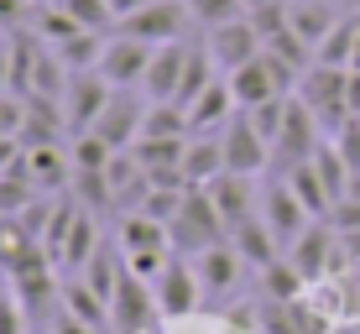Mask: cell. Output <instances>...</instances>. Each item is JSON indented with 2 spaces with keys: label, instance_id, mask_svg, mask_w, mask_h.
Masks as SVG:
<instances>
[{
  "label": "cell",
  "instance_id": "cell-1",
  "mask_svg": "<svg viewBox=\"0 0 360 334\" xmlns=\"http://www.w3.org/2000/svg\"><path fill=\"white\" fill-rule=\"evenodd\" d=\"M115 245H120V256H126V266L136 271V277H146V282H157V277H162V266L172 262V230L162 225V219H152L146 209L120 214Z\"/></svg>",
  "mask_w": 360,
  "mask_h": 334
},
{
  "label": "cell",
  "instance_id": "cell-2",
  "mask_svg": "<svg viewBox=\"0 0 360 334\" xmlns=\"http://www.w3.org/2000/svg\"><path fill=\"white\" fill-rule=\"evenodd\" d=\"M297 100L319 115L324 136H340V131L355 120V115H350V68H324V63H314V68L303 73V84H297Z\"/></svg>",
  "mask_w": 360,
  "mask_h": 334
},
{
  "label": "cell",
  "instance_id": "cell-3",
  "mask_svg": "<svg viewBox=\"0 0 360 334\" xmlns=\"http://www.w3.org/2000/svg\"><path fill=\"white\" fill-rule=\"evenodd\" d=\"M329 136H324V126H319V115L308 110L303 100H288V115H282V131H277V141H271V172H292L297 162H308V157L324 146Z\"/></svg>",
  "mask_w": 360,
  "mask_h": 334
},
{
  "label": "cell",
  "instance_id": "cell-4",
  "mask_svg": "<svg viewBox=\"0 0 360 334\" xmlns=\"http://www.w3.org/2000/svg\"><path fill=\"white\" fill-rule=\"evenodd\" d=\"M167 230H172V251H178V256H198V251H209V245L230 240V225L219 219V209H214V199H209L204 188L188 193L183 214L172 219Z\"/></svg>",
  "mask_w": 360,
  "mask_h": 334
},
{
  "label": "cell",
  "instance_id": "cell-5",
  "mask_svg": "<svg viewBox=\"0 0 360 334\" xmlns=\"http://www.w3.org/2000/svg\"><path fill=\"white\" fill-rule=\"evenodd\" d=\"M157 319H162V308H157V293L146 277H136L126 266V277H120L115 298H110V334H152Z\"/></svg>",
  "mask_w": 360,
  "mask_h": 334
},
{
  "label": "cell",
  "instance_id": "cell-6",
  "mask_svg": "<svg viewBox=\"0 0 360 334\" xmlns=\"http://www.w3.org/2000/svg\"><path fill=\"white\" fill-rule=\"evenodd\" d=\"M152 293H157V308H162L167 324L193 319V314H198V298H204V282H198L193 256H178V251H172V262L162 266V277L152 282Z\"/></svg>",
  "mask_w": 360,
  "mask_h": 334
},
{
  "label": "cell",
  "instance_id": "cell-7",
  "mask_svg": "<svg viewBox=\"0 0 360 334\" xmlns=\"http://www.w3.org/2000/svg\"><path fill=\"white\" fill-rule=\"evenodd\" d=\"M188 27H193L188 0H152V6H141V11H131V16H120L115 32L136 37V42L162 47V42H183V32H188Z\"/></svg>",
  "mask_w": 360,
  "mask_h": 334
},
{
  "label": "cell",
  "instance_id": "cell-8",
  "mask_svg": "<svg viewBox=\"0 0 360 334\" xmlns=\"http://www.w3.org/2000/svg\"><path fill=\"white\" fill-rule=\"evenodd\" d=\"M225 136V172H240V178H256V172L271 167V141L256 131L251 110H235L230 126L219 131Z\"/></svg>",
  "mask_w": 360,
  "mask_h": 334
},
{
  "label": "cell",
  "instance_id": "cell-9",
  "mask_svg": "<svg viewBox=\"0 0 360 334\" xmlns=\"http://www.w3.org/2000/svg\"><path fill=\"white\" fill-rule=\"evenodd\" d=\"M146 94L141 89H115L105 105V115L94 120V131L110 141V152H131L136 141H141V126H146Z\"/></svg>",
  "mask_w": 360,
  "mask_h": 334
},
{
  "label": "cell",
  "instance_id": "cell-10",
  "mask_svg": "<svg viewBox=\"0 0 360 334\" xmlns=\"http://www.w3.org/2000/svg\"><path fill=\"white\" fill-rule=\"evenodd\" d=\"M110 94H115V84H110L99 68L73 73V79H68V94H63V120H68V131H73V136H79V131H94V120L105 115Z\"/></svg>",
  "mask_w": 360,
  "mask_h": 334
},
{
  "label": "cell",
  "instance_id": "cell-11",
  "mask_svg": "<svg viewBox=\"0 0 360 334\" xmlns=\"http://www.w3.org/2000/svg\"><path fill=\"white\" fill-rule=\"evenodd\" d=\"M262 219L271 225V235L282 240V251H288L297 235L314 225V214L303 209V199L292 193V183H288V178H266V183H262Z\"/></svg>",
  "mask_w": 360,
  "mask_h": 334
},
{
  "label": "cell",
  "instance_id": "cell-12",
  "mask_svg": "<svg viewBox=\"0 0 360 334\" xmlns=\"http://www.w3.org/2000/svg\"><path fill=\"white\" fill-rule=\"evenodd\" d=\"M204 47L214 53L219 73H235V68H245V63H256L266 42H262V32H256V21L240 16V21H225V27L204 32Z\"/></svg>",
  "mask_w": 360,
  "mask_h": 334
},
{
  "label": "cell",
  "instance_id": "cell-13",
  "mask_svg": "<svg viewBox=\"0 0 360 334\" xmlns=\"http://www.w3.org/2000/svg\"><path fill=\"white\" fill-rule=\"evenodd\" d=\"M152 53H157L152 42H136V37H126V32H110L105 53H99V73H105L115 89H141Z\"/></svg>",
  "mask_w": 360,
  "mask_h": 334
},
{
  "label": "cell",
  "instance_id": "cell-14",
  "mask_svg": "<svg viewBox=\"0 0 360 334\" xmlns=\"http://www.w3.org/2000/svg\"><path fill=\"white\" fill-rule=\"evenodd\" d=\"M204 193L214 199L219 219H225L230 230H240L245 219H256V214H262V193H256V178H240V172H219V178L209 183Z\"/></svg>",
  "mask_w": 360,
  "mask_h": 334
},
{
  "label": "cell",
  "instance_id": "cell-15",
  "mask_svg": "<svg viewBox=\"0 0 360 334\" xmlns=\"http://www.w3.org/2000/svg\"><path fill=\"white\" fill-rule=\"evenodd\" d=\"M193 266H198V282H204V298H230V293L245 282V256L235 251L230 240H219V245H209V251H198Z\"/></svg>",
  "mask_w": 360,
  "mask_h": 334
},
{
  "label": "cell",
  "instance_id": "cell-16",
  "mask_svg": "<svg viewBox=\"0 0 360 334\" xmlns=\"http://www.w3.org/2000/svg\"><path fill=\"white\" fill-rule=\"evenodd\" d=\"M183 68H188V42H162L146 63V79H141V94L152 105H172L183 89Z\"/></svg>",
  "mask_w": 360,
  "mask_h": 334
},
{
  "label": "cell",
  "instance_id": "cell-17",
  "mask_svg": "<svg viewBox=\"0 0 360 334\" xmlns=\"http://www.w3.org/2000/svg\"><path fill=\"white\" fill-rule=\"evenodd\" d=\"M334 235H340V230H334L329 219H314V225L288 245V262L297 266V277H303V282H324L329 256H334Z\"/></svg>",
  "mask_w": 360,
  "mask_h": 334
},
{
  "label": "cell",
  "instance_id": "cell-18",
  "mask_svg": "<svg viewBox=\"0 0 360 334\" xmlns=\"http://www.w3.org/2000/svg\"><path fill=\"white\" fill-rule=\"evenodd\" d=\"M225 172V136L219 131H193L188 152H183V183L188 188H209Z\"/></svg>",
  "mask_w": 360,
  "mask_h": 334
},
{
  "label": "cell",
  "instance_id": "cell-19",
  "mask_svg": "<svg viewBox=\"0 0 360 334\" xmlns=\"http://www.w3.org/2000/svg\"><path fill=\"white\" fill-rule=\"evenodd\" d=\"M340 6L334 0H288V27L303 37L308 47H314V58H319V47H324V37L340 27Z\"/></svg>",
  "mask_w": 360,
  "mask_h": 334
},
{
  "label": "cell",
  "instance_id": "cell-20",
  "mask_svg": "<svg viewBox=\"0 0 360 334\" xmlns=\"http://www.w3.org/2000/svg\"><path fill=\"white\" fill-rule=\"evenodd\" d=\"M27 178L37 183V193H58L73 183V157L58 141L47 146H27Z\"/></svg>",
  "mask_w": 360,
  "mask_h": 334
},
{
  "label": "cell",
  "instance_id": "cell-21",
  "mask_svg": "<svg viewBox=\"0 0 360 334\" xmlns=\"http://www.w3.org/2000/svg\"><path fill=\"white\" fill-rule=\"evenodd\" d=\"M225 79H230L235 105H240V110H256V105H266V100H277V94H282V84H277V73H271L266 53L256 58V63H245V68L225 73Z\"/></svg>",
  "mask_w": 360,
  "mask_h": 334
},
{
  "label": "cell",
  "instance_id": "cell-22",
  "mask_svg": "<svg viewBox=\"0 0 360 334\" xmlns=\"http://www.w3.org/2000/svg\"><path fill=\"white\" fill-rule=\"evenodd\" d=\"M235 110H240V105H235V89H230L225 73H219V79L209 84V89L198 94L193 105H188V126H193V131H225Z\"/></svg>",
  "mask_w": 360,
  "mask_h": 334
},
{
  "label": "cell",
  "instance_id": "cell-23",
  "mask_svg": "<svg viewBox=\"0 0 360 334\" xmlns=\"http://www.w3.org/2000/svg\"><path fill=\"white\" fill-rule=\"evenodd\" d=\"M230 245L245 256V266H256V271H266L271 262H277V256H288V251H282V240L271 235V225H266L262 214L245 219L240 230H230Z\"/></svg>",
  "mask_w": 360,
  "mask_h": 334
},
{
  "label": "cell",
  "instance_id": "cell-24",
  "mask_svg": "<svg viewBox=\"0 0 360 334\" xmlns=\"http://www.w3.org/2000/svg\"><path fill=\"white\" fill-rule=\"evenodd\" d=\"M282 178L292 183V193H297V199H303V209H308V214H314V219H329V214H334V193H329V183L319 178L314 157H308V162H297L292 172H282Z\"/></svg>",
  "mask_w": 360,
  "mask_h": 334
},
{
  "label": "cell",
  "instance_id": "cell-25",
  "mask_svg": "<svg viewBox=\"0 0 360 334\" xmlns=\"http://www.w3.org/2000/svg\"><path fill=\"white\" fill-rule=\"evenodd\" d=\"M58 308H63V314H73V319H84V324H94V329H110V303L99 298L84 277L63 282V303H58Z\"/></svg>",
  "mask_w": 360,
  "mask_h": 334
},
{
  "label": "cell",
  "instance_id": "cell-26",
  "mask_svg": "<svg viewBox=\"0 0 360 334\" xmlns=\"http://www.w3.org/2000/svg\"><path fill=\"white\" fill-rule=\"evenodd\" d=\"M355 37H360V21L345 16L340 27L324 37V47H319L314 63H324V68H350V63H355Z\"/></svg>",
  "mask_w": 360,
  "mask_h": 334
},
{
  "label": "cell",
  "instance_id": "cell-27",
  "mask_svg": "<svg viewBox=\"0 0 360 334\" xmlns=\"http://www.w3.org/2000/svg\"><path fill=\"white\" fill-rule=\"evenodd\" d=\"M262 288H266V298H271V303H292V298H303L308 282L297 277V266L288 262V256H277V262L262 271Z\"/></svg>",
  "mask_w": 360,
  "mask_h": 334
},
{
  "label": "cell",
  "instance_id": "cell-28",
  "mask_svg": "<svg viewBox=\"0 0 360 334\" xmlns=\"http://www.w3.org/2000/svg\"><path fill=\"white\" fill-rule=\"evenodd\" d=\"M188 16H193V27L214 32V27H225V21L245 16V0H188Z\"/></svg>",
  "mask_w": 360,
  "mask_h": 334
},
{
  "label": "cell",
  "instance_id": "cell-29",
  "mask_svg": "<svg viewBox=\"0 0 360 334\" xmlns=\"http://www.w3.org/2000/svg\"><path fill=\"white\" fill-rule=\"evenodd\" d=\"M63 11L79 21L84 32H110V27H120V16H115V6H110V0H63Z\"/></svg>",
  "mask_w": 360,
  "mask_h": 334
},
{
  "label": "cell",
  "instance_id": "cell-30",
  "mask_svg": "<svg viewBox=\"0 0 360 334\" xmlns=\"http://www.w3.org/2000/svg\"><path fill=\"white\" fill-rule=\"evenodd\" d=\"M0 334H32L27 329V308L16 303L11 288H0Z\"/></svg>",
  "mask_w": 360,
  "mask_h": 334
},
{
  "label": "cell",
  "instance_id": "cell-31",
  "mask_svg": "<svg viewBox=\"0 0 360 334\" xmlns=\"http://www.w3.org/2000/svg\"><path fill=\"white\" fill-rule=\"evenodd\" d=\"M329 141L340 146V157H345V162H350V167L360 172V120H350V126H345L340 136H329Z\"/></svg>",
  "mask_w": 360,
  "mask_h": 334
},
{
  "label": "cell",
  "instance_id": "cell-32",
  "mask_svg": "<svg viewBox=\"0 0 360 334\" xmlns=\"http://www.w3.org/2000/svg\"><path fill=\"white\" fill-rule=\"evenodd\" d=\"M21 27H32L27 21V0H0V32H21Z\"/></svg>",
  "mask_w": 360,
  "mask_h": 334
},
{
  "label": "cell",
  "instance_id": "cell-33",
  "mask_svg": "<svg viewBox=\"0 0 360 334\" xmlns=\"http://www.w3.org/2000/svg\"><path fill=\"white\" fill-rule=\"evenodd\" d=\"M47 329H53V334H110V329H94V324H84V319L63 314V308H58V314L47 319Z\"/></svg>",
  "mask_w": 360,
  "mask_h": 334
},
{
  "label": "cell",
  "instance_id": "cell-34",
  "mask_svg": "<svg viewBox=\"0 0 360 334\" xmlns=\"http://www.w3.org/2000/svg\"><path fill=\"white\" fill-rule=\"evenodd\" d=\"M21 152H27V146H21V141H16V136H0V172H6L11 162H16V157H21Z\"/></svg>",
  "mask_w": 360,
  "mask_h": 334
},
{
  "label": "cell",
  "instance_id": "cell-35",
  "mask_svg": "<svg viewBox=\"0 0 360 334\" xmlns=\"http://www.w3.org/2000/svg\"><path fill=\"white\" fill-rule=\"evenodd\" d=\"M0 94H11V42L0 37Z\"/></svg>",
  "mask_w": 360,
  "mask_h": 334
},
{
  "label": "cell",
  "instance_id": "cell-36",
  "mask_svg": "<svg viewBox=\"0 0 360 334\" xmlns=\"http://www.w3.org/2000/svg\"><path fill=\"white\" fill-rule=\"evenodd\" d=\"M115 6V16H131V11H141V6H152V0H110Z\"/></svg>",
  "mask_w": 360,
  "mask_h": 334
},
{
  "label": "cell",
  "instance_id": "cell-37",
  "mask_svg": "<svg viewBox=\"0 0 360 334\" xmlns=\"http://www.w3.org/2000/svg\"><path fill=\"white\" fill-rule=\"evenodd\" d=\"M350 68H355V73H360V37H355V63H350Z\"/></svg>",
  "mask_w": 360,
  "mask_h": 334
},
{
  "label": "cell",
  "instance_id": "cell-38",
  "mask_svg": "<svg viewBox=\"0 0 360 334\" xmlns=\"http://www.w3.org/2000/svg\"><path fill=\"white\" fill-rule=\"evenodd\" d=\"M32 334H53V329H32Z\"/></svg>",
  "mask_w": 360,
  "mask_h": 334
},
{
  "label": "cell",
  "instance_id": "cell-39",
  "mask_svg": "<svg viewBox=\"0 0 360 334\" xmlns=\"http://www.w3.org/2000/svg\"><path fill=\"white\" fill-rule=\"evenodd\" d=\"M0 37H6V32H0Z\"/></svg>",
  "mask_w": 360,
  "mask_h": 334
}]
</instances>
